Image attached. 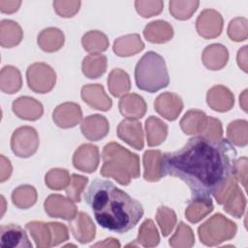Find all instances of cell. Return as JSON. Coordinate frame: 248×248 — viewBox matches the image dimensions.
Masks as SVG:
<instances>
[{"label":"cell","instance_id":"1","mask_svg":"<svg viewBox=\"0 0 248 248\" xmlns=\"http://www.w3.org/2000/svg\"><path fill=\"white\" fill-rule=\"evenodd\" d=\"M236 150L225 139L212 140L195 136L179 150L167 152L162 158L164 176L183 180L192 198L210 197L229 177L234 175Z\"/></svg>","mask_w":248,"mask_h":248},{"label":"cell","instance_id":"2","mask_svg":"<svg viewBox=\"0 0 248 248\" xmlns=\"http://www.w3.org/2000/svg\"><path fill=\"white\" fill-rule=\"evenodd\" d=\"M83 198L97 223L113 232H129L143 216L141 203L109 180H93Z\"/></svg>","mask_w":248,"mask_h":248},{"label":"cell","instance_id":"3","mask_svg":"<svg viewBox=\"0 0 248 248\" xmlns=\"http://www.w3.org/2000/svg\"><path fill=\"white\" fill-rule=\"evenodd\" d=\"M102 160L101 175L112 177L121 185L130 184L131 179L140 174L139 156L117 142H108L104 146Z\"/></svg>","mask_w":248,"mask_h":248},{"label":"cell","instance_id":"4","mask_svg":"<svg viewBox=\"0 0 248 248\" xmlns=\"http://www.w3.org/2000/svg\"><path fill=\"white\" fill-rule=\"evenodd\" d=\"M135 81L139 89L149 93L157 92L170 83L165 59L155 51H147L135 68Z\"/></svg>","mask_w":248,"mask_h":248},{"label":"cell","instance_id":"5","mask_svg":"<svg viewBox=\"0 0 248 248\" xmlns=\"http://www.w3.org/2000/svg\"><path fill=\"white\" fill-rule=\"evenodd\" d=\"M236 232V224L221 213L214 214L198 228L199 238L206 246H216L230 240Z\"/></svg>","mask_w":248,"mask_h":248},{"label":"cell","instance_id":"6","mask_svg":"<svg viewBox=\"0 0 248 248\" xmlns=\"http://www.w3.org/2000/svg\"><path fill=\"white\" fill-rule=\"evenodd\" d=\"M26 80L32 91L45 94L53 89L56 82V74L48 64L36 62L27 68Z\"/></svg>","mask_w":248,"mask_h":248},{"label":"cell","instance_id":"7","mask_svg":"<svg viewBox=\"0 0 248 248\" xmlns=\"http://www.w3.org/2000/svg\"><path fill=\"white\" fill-rule=\"evenodd\" d=\"M39 142L37 131L30 126H22L13 133L11 148L17 157L28 158L36 153Z\"/></svg>","mask_w":248,"mask_h":248},{"label":"cell","instance_id":"8","mask_svg":"<svg viewBox=\"0 0 248 248\" xmlns=\"http://www.w3.org/2000/svg\"><path fill=\"white\" fill-rule=\"evenodd\" d=\"M46 213L52 218H61L67 221L72 220L78 213L75 202L59 194L49 195L44 203Z\"/></svg>","mask_w":248,"mask_h":248},{"label":"cell","instance_id":"9","mask_svg":"<svg viewBox=\"0 0 248 248\" xmlns=\"http://www.w3.org/2000/svg\"><path fill=\"white\" fill-rule=\"evenodd\" d=\"M196 29L203 39L218 37L223 29V17L220 13L213 9L203 10L197 18Z\"/></svg>","mask_w":248,"mask_h":248},{"label":"cell","instance_id":"10","mask_svg":"<svg viewBox=\"0 0 248 248\" xmlns=\"http://www.w3.org/2000/svg\"><path fill=\"white\" fill-rule=\"evenodd\" d=\"M100 162L99 149L91 143L81 144L73 155V165L80 171L94 172Z\"/></svg>","mask_w":248,"mask_h":248},{"label":"cell","instance_id":"11","mask_svg":"<svg viewBox=\"0 0 248 248\" xmlns=\"http://www.w3.org/2000/svg\"><path fill=\"white\" fill-rule=\"evenodd\" d=\"M82 118L80 106L76 103L66 102L57 106L52 112L54 123L63 129L73 128L77 126Z\"/></svg>","mask_w":248,"mask_h":248},{"label":"cell","instance_id":"12","mask_svg":"<svg viewBox=\"0 0 248 248\" xmlns=\"http://www.w3.org/2000/svg\"><path fill=\"white\" fill-rule=\"evenodd\" d=\"M0 246L2 248H32L33 245L20 226L9 224L0 227Z\"/></svg>","mask_w":248,"mask_h":248},{"label":"cell","instance_id":"13","mask_svg":"<svg viewBox=\"0 0 248 248\" xmlns=\"http://www.w3.org/2000/svg\"><path fill=\"white\" fill-rule=\"evenodd\" d=\"M154 108L161 116L167 120L173 121L182 111L183 102L175 93L164 92L155 99Z\"/></svg>","mask_w":248,"mask_h":248},{"label":"cell","instance_id":"14","mask_svg":"<svg viewBox=\"0 0 248 248\" xmlns=\"http://www.w3.org/2000/svg\"><path fill=\"white\" fill-rule=\"evenodd\" d=\"M117 137L137 150L143 148V131L141 123L134 119H124L117 127Z\"/></svg>","mask_w":248,"mask_h":248},{"label":"cell","instance_id":"15","mask_svg":"<svg viewBox=\"0 0 248 248\" xmlns=\"http://www.w3.org/2000/svg\"><path fill=\"white\" fill-rule=\"evenodd\" d=\"M82 135L91 141H97L104 139L109 131L108 119L101 114H92L86 116L80 124Z\"/></svg>","mask_w":248,"mask_h":248},{"label":"cell","instance_id":"16","mask_svg":"<svg viewBox=\"0 0 248 248\" xmlns=\"http://www.w3.org/2000/svg\"><path fill=\"white\" fill-rule=\"evenodd\" d=\"M80 95L82 100L95 109L107 111L112 106L111 99L107 95L101 84H86L82 86Z\"/></svg>","mask_w":248,"mask_h":248},{"label":"cell","instance_id":"17","mask_svg":"<svg viewBox=\"0 0 248 248\" xmlns=\"http://www.w3.org/2000/svg\"><path fill=\"white\" fill-rule=\"evenodd\" d=\"M70 229L74 237L80 243H88L95 237L96 227L85 212H78L77 215L70 220Z\"/></svg>","mask_w":248,"mask_h":248},{"label":"cell","instance_id":"18","mask_svg":"<svg viewBox=\"0 0 248 248\" xmlns=\"http://www.w3.org/2000/svg\"><path fill=\"white\" fill-rule=\"evenodd\" d=\"M207 105L215 111L225 112L232 109L234 105V96L224 85H214L206 94Z\"/></svg>","mask_w":248,"mask_h":248},{"label":"cell","instance_id":"19","mask_svg":"<svg viewBox=\"0 0 248 248\" xmlns=\"http://www.w3.org/2000/svg\"><path fill=\"white\" fill-rule=\"evenodd\" d=\"M14 113L24 120L34 121L39 119L44 113L43 105L36 99L22 96L15 100L12 104Z\"/></svg>","mask_w":248,"mask_h":248},{"label":"cell","instance_id":"20","mask_svg":"<svg viewBox=\"0 0 248 248\" xmlns=\"http://www.w3.org/2000/svg\"><path fill=\"white\" fill-rule=\"evenodd\" d=\"M120 113L127 119H139L144 116L147 106L144 99L136 94L128 93L121 97L118 104Z\"/></svg>","mask_w":248,"mask_h":248},{"label":"cell","instance_id":"21","mask_svg":"<svg viewBox=\"0 0 248 248\" xmlns=\"http://www.w3.org/2000/svg\"><path fill=\"white\" fill-rule=\"evenodd\" d=\"M202 60L207 69L211 71H218L227 65L229 60V51L227 47L221 44H212L203 49Z\"/></svg>","mask_w":248,"mask_h":248},{"label":"cell","instance_id":"22","mask_svg":"<svg viewBox=\"0 0 248 248\" xmlns=\"http://www.w3.org/2000/svg\"><path fill=\"white\" fill-rule=\"evenodd\" d=\"M162 158L163 153L161 150H146L143 153V178L146 181L156 182L164 176L162 171Z\"/></svg>","mask_w":248,"mask_h":248},{"label":"cell","instance_id":"23","mask_svg":"<svg viewBox=\"0 0 248 248\" xmlns=\"http://www.w3.org/2000/svg\"><path fill=\"white\" fill-rule=\"evenodd\" d=\"M143 36L150 43L164 44L173 37V28L165 20H155L144 27Z\"/></svg>","mask_w":248,"mask_h":248},{"label":"cell","instance_id":"24","mask_svg":"<svg viewBox=\"0 0 248 248\" xmlns=\"http://www.w3.org/2000/svg\"><path fill=\"white\" fill-rule=\"evenodd\" d=\"M207 117L202 110H188L179 122L180 128L186 135H202L207 124Z\"/></svg>","mask_w":248,"mask_h":248},{"label":"cell","instance_id":"25","mask_svg":"<svg viewBox=\"0 0 248 248\" xmlns=\"http://www.w3.org/2000/svg\"><path fill=\"white\" fill-rule=\"evenodd\" d=\"M144 48V44L139 34H128L117 38L112 49L114 53L120 57H128L135 55Z\"/></svg>","mask_w":248,"mask_h":248},{"label":"cell","instance_id":"26","mask_svg":"<svg viewBox=\"0 0 248 248\" xmlns=\"http://www.w3.org/2000/svg\"><path fill=\"white\" fill-rule=\"evenodd\" d=\"M213 210L212 199L210 197L192 198L185 210V216L191 223H198Z\"/></svg>","mask_w":248,"mask_h":248},{"label":"cell","instance_id":"27","mask_svg":"<svg viewBox=\"0 0 248 248\" xmlns=\"http://www.w3.org/2000/svg\"><path fill=\"white\" fill-rule=\"evenodd\" d=\"M22 38L23 32L17 22L10 19H3L0 22V44L3 47H14Z\"/></svg>","mask_w":248,"mask_h":248},{"label":"cell","instance_id":"28","mask_svg":"<svg viewBox=\"0 0 248 248\" xmlns=\"http://www.w3.org/2000/svg\"><path fill=\"white\" fill-rule=\"evenodd\" d=\"M65 37L63 32L55 27H48L38 35V45L46 52L59 50L64 45Z\"/></svg>","mask_w":248,"mask_h":248},{"label":"cell","instance_id":"29","mask_svg":"<svg viewBox=\"0 0 248 248\" xmlns=\"http://www.w3.org/2000/svg\"><path fill=\"white\" fill-rule=\"evenodd\" d=\"M146 140L149 146H157L165 141L168 136V125L156 116H149L145 120Z\"/></svg>","mask_w":248,"mask_h":248},{"label":"cell","instance_id":"30","mask_svg":"<svg viewBox=\"0 0 248 248\" xmlns=\"http://www.w3.org/2000/svg\"><path fill=\"white\" fill-rule=\"evenodd\" d=\"M160 242V235L156 226L151 219H146L140 225L139 230V234L135 239L134 243H129L127 246H138L141 245L143 247H154Z\"/></svg>","mask_w":248,"mask_h":248},{"label":"cell","instance_id":"31","mask_svg":"<svg viewBox=\"0 0 248 248\" xmlns=\"http://www.w3.org/2000/svg\"><path fill=\"white\" fill-rule=\"evenodd\" d=\"M83 75L88 78H98L107 70V57L101 53H91L83 58L81 64Z\"/></svg>","mask_w":248,"mask_h":248},{"label":"cell","instance_id":"32","mask_svg":"<svg viewBox=\"0 0 248 248\" xmlns=\"http://www.w3.org/2000/svg\"><path fill=\"white\" fill-rule=\"evenodd\" d=\"M21 74L17 68L11 65L2 68L0 76V88L4 93L14 94L21 88Z\"/></svg>","mask_w":248,"mask_h":248},{"label":"cell","instance_id":"33","mask_svg":"<svg viewBox=\"0 0 248 248\" xmlns=\"http://www.w3.org/2000/svg\"><path fill=\"white\" fill-rule=\"evenodd\" d=\"M108 87L114 97L125 95L131 88L129 75L122 69H113L108 78Z\"/></svg>","mask_w":248,"mask_h":248},{"label":"cell","instance_id":"34","mask_svg":"<svg viewBox=\"0 0 248 248\" xmlns=\"http://www.w3.org/2000/svg\"><path fill=\"white\" fill-rule=\"evenodd\" d=\"M25 229L29 232L37 247L45 248L51 246L52 236L48 223L32 221L25 225Z\"/></svg>","mask_w":248,"mask_h":248},{"label":"cell","instance_id":"35","mask_svg":"<svg viewBox=\"0 0 248 248\" xmlns=\"http://www.w3.org/2000/svg\"><path fill=\"white\" fill-rule=\"evenodd\" d=\"M81 44L83 48L91 53H101L108 47L109 42L106 34L98 30H91L82 36Z\"/></svg>","mask_w":248,"mask_h":248},{"label":"cell","instance_id":"36","mask_svg":"<svg viewBox=\"0 0 248 248\" xmlns=\"http://www.w3.org/2000/svg\"><path fill=\"white\" fill-rule=\"evenodd\" d=\"M224 210L235 218H240L246 206V199L236 184L224 202Z\"/></svg>","mask_w":248,"mask_h":248},{"label":"cell","instance_id":"37","mask_svg":"<svg viewBox=\"0 0 248 248\" xmlns=\"http://www.w3.org/2000/svg\"><path fill=\"white\" fill-rule=\"evenodd\" d=\"M37 191L31 185H20L12 193L13 203L20 209L33 206L37 202Z\"/></svg>","mask_w":248,"mask_h":248},{"label":"cell","instance_id":"38","mask_svg":"<svg viewBox=\"0 0 248 248\" xmlns=\"http://www.w3.org/2000/svg\"><path fill=\"white\" fill-rule=\"evenodd\" d=\"M228 140L236 146L244 147L248 143V123L238 119L231 122L227 127Z\"/></svg>","mask_w":248,"mask_h":248},{"label":"cell","instance_id":"39","mask_svg":"<svg viewBox=\"0 0 248 248\" xmlns=\"http://www.w3.org/2000/svg\"><path fill=\"white\" fill-rule=\"evenodd\" d=\"M169 243L173 248H190L195 244V236L192 229L184 222H180L174 234L170 238Z\"/></svg>","mask_w":248,"mask_h":248},{"label":"cell","instance_id":"40","mask_svg":"<svg viewBox=\"0 0 248 248\" xmlns=\"http://www.w3.org/2000/svg\"><path fill=\"white\" fill-rule=\"evenodd\" d=\"M199 1H170V13L176 19H189L199 7Z\"/></svg>","mask_w":248,"mask_h":248},{"label":"cell","instance_id":"41","mask_svg":"<svg viewBox=\"0 0 248 248\" xmlns=\"http://www.w3.org/2000/svg\"><path fill=\"white\" fill-rule=\"evenodd\" d=\"M45 182L51 190H62L70 184L71 176L66 169H51L46 174Z\"/></svg>","mask_w":248,"mask_h":248},{"label":"cell","instance_id":"42","mask_svg":"<svg viewBox=\"0 0 248 248\" xmlns=\"http://www.w3.org/2000/svg\"><path fill=\"white\" fill-rule=\"evenodd\" d=\"M156 221L161 229L163 236H168L176 224V214L172 209L161 205L156 212Z\"/></svg>","mask_w":248,"mask_h":248},{"label":"cell","instance_id":"43","mask_svg":"<svg viewBox=\"0 0 248 248\" xmlns=\"http://www.w3.org/2000/svg\"><path fill=\"white\" fill-rule=\"evenodd\" d=\"M87 182L88 178L86 176L73 173L71 175V182L65 189L67 197L74 202H79L80 195L82 194Z\"/></svg>","mask_w":248,"mask_h":248},{"label":"cell","instance_id":"44","mask_svg":"<svg viewBox=\"0 0 248 248\" xmlns=\"http://www.w3.org/2000/svg\"><path fill=\"white\" fill-rule=\"evenodd\" d=\"M228 36L234 42L245 41L247 39V19L245 17L232 19L228 26Z\"/></svg>","mask_w":248,"mask_h":248},{"label":"cell","instance_id":"45","mask_svg":"<svg viewBox=\"0 0 248 248\" xmlns=\"http://www.w3.org/2000/svg\"><path fill=\"white\" fill-rule=\"evenodd\" d=\"M135 7L137 12L142 17H151L159 15L163 11V1H135Z\"/></svg>","mask_w":248,"mask_h":248},{"label":"cell","instance_id":"46","mask_svg":"<svg viewBox=\"0 0 248 248\" xmlns=\"http://www.w3.org/2000/svg\"><path fill=\"white\" fill-rule=\"evenodd\" d=\"M80 1H54L53 8L62 17H72L79 10Z\"/></svg>","mask_w":248,"mask_h":248},{"label":"cell","instance_id":"47","mask_svg":"<svg viewBox=\"0 0 248 248\" xmlns=\"http://www.w3.org/2000/svg\"><path fill=\"white\" fill-rule=\"evenodd\" d=\"M202 137L212 140H218L222 139L223 136V128L222 123L219 119L208 116L207 117V124L206 127L202 134Z\"/></svg>","mask_w":248,"mask_h":248},{"label":"cell","instance_id":"48","mask_svg":"<svg viewBox=\"0 0 248 248\" xmlns=\"http://www.w3.org/2000/svg\"><path fill=\"white\" fill-rule=\"evenodd\" d=\"M48 226L51 231V246H57L60 243L69 239L68 228L58 222H48Z\"/></svg>","mask_w":248,"mask_h":248},{"label":"cell","instance_id":"49","mask_svg":"<svg viewBox=\"0 0 248 248\" xmlns=\"http://www.w3.org/2000/svg\"><path fill=\"white\" fill-rule=\"evenodd\" d=\"M234 175L236 180L241 182L242 186L246 188V179H247V158L241 157L235 161V171Z\"/></svg>","mask_w":248,"mask_h":248},{"label":"cell","instance_id":"50","mask_svg":"<svg viewBox=\"0 0 248 248\" xmlns=\"http://www.w3.org/2000/svg\"><path fill=\"white\" fill-rule=\"evenodd\" d=\"M1 177H0V181L4 182L7 179H9V177L12 174V165L9 159H7L4 155H1Z\"/></svg>","mask_w":248,"mask_h":248},{"label":"cell","instance_id":"51","mask_svg":"<svg viewBox=\"0 0 248 248\" xmlns=\"http://www.w3.org/2000/svg\"><path fill=\"white\" fill-rule=\"evenodd\" d=\"M21 1H0V11L6 14H12L18 10Z\"/></svg>","mask_w":248,"mask_h":248},{"label":"cell","instance_id":"52","mask_svg":"<svg viewBox=\"0 0 248 248\" xmlns=\"http://www.w3.org/2000/svg\"><path fill=\"white\" fill-rule=\"evenodd\" d=\"M236 60L238 66L247 73V46H243V47L238 50Z\"/></svg>","mask_w":248,"mask_h":248},{"label":"cell","instance_id":"53","mask_svg":"<svg viewBox=\"0 0 248 248\" xmlns=\"http://www.w3.org/2000/svg\"><path fill=\"white\" fill-rule=\"evenodd\" d=\"M92 247H120V243L117 239L108 237V238H106L103 242H98L92 245Z\"/></svg>","mask_w":248,"mask_h":248},{"label":"cell","instance_id":"54","mask_svg":"<svg viewBox=\"0 0 248 248\" xmlns=\"http://www.w3.org/2000/svg\"><path fill=\"white\" fill-rule=\"evenodd\" d=\"M246 95H247V90H244L241 94V96L239 97V104L241 105L242 108L244 111H247V106H246Z\"/></svg>","mask_w":248,"mask_h":248}]
</instances>
